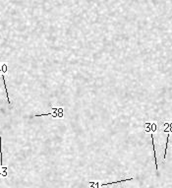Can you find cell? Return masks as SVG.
<instances>
[{
    "label": "cell",
    "instance_id": "cell-5",
    "mask_svg": "<svg viewBox=\"0 0 172 188\" xmlns=\"http://www.w3.org/2000/svg\"><path fill=\"white\" fill-rule=\"evenodd\" d=\"M6 72H7V64H5V63L0 64V74H1V75H4Z\"/></svg>",
    "mask_w": 172,
    "mask_h": 188
},
{
    "label": "cell",
    "instance_id": "cell-2",
    "mask_svg": "<svg viewBox=\"0 0 172 188\" xmlns=\"http://www.w3.org/2000/svg\"><path fill=\"white\" fill-rule=\"evenodd\" d=\"M128 180H134V177L132 178H127V179H122V180H117V181H113V182H107V183H98V182H90V183L94 184V185H97V186H106V185H113V184H116V183H120V182H125V181H128Z\"/></svg>",
    "mask_w": 172,
    "mask_h": 188
},
{
    "label": "cell",
    "instance_id": "cell-3",
    "mask_svg": "<svg viewBox=\"0 0 172 188\" xmlns=\"http://www.w3.org/2000/svg\"><path fill=\"white\" fill-rule=\"evenodd\" d=\"M1 78L3 80V84H4V87H5V92H6V95H7V101L8 104H11L10 101V99H9V93H8V89H7V84H6V80H5V76L4 75H1Z\"/></svg>",
    "mask_w": 172,
    "mask_h": 188
},
{
    "label": "cell",
    "instance_id": "cell-4",
    "mask_svg": "<svg viewBox=\"0 0 172 188\" xmlns=\"http://www.w3.org/2000/svg\"><path fill=\"white\" fill-rule=\"evenodd\" d=\"M2 137L0 135V167H3V154H2V143H1Z\"/></svg>",
    "mask_w": 172,
    "mask_h": 188
},
{
    "label": "cell",
    "instance_id": "cell-1",
    "mask_svg": "<svg viewBox=\"0 0 172 188\" xmlns=\"http://www.w3.org/2000/svg\"><path fill=\"white\" fill-rule=\"evenodd\" d=\"M53 111L43 114H35L32 117H42V116H52L53 118H63L64 117V109L63 107H52Z\"/></svg>",
    "mask_w": 172,
    "mask_h": 188
}]
</instances>
